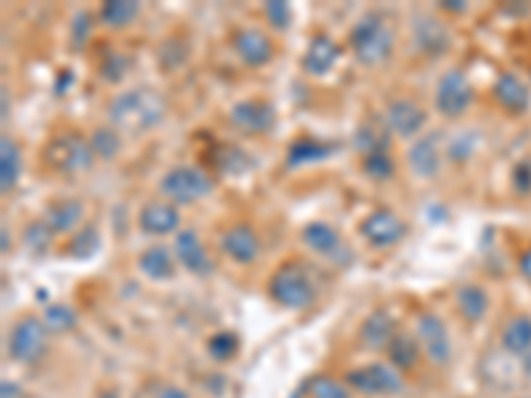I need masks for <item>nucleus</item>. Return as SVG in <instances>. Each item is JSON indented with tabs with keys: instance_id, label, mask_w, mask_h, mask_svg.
Here are the masks:
<instances>
[{
	"instance_id": "obj_40",
	"label": "nucleus",
	"mask_w": 531,
	"mask_h": 398,
	"mask_svg": "<svg viewBox=\"0 0 531 398\" xmlns=\"http://www.w3.org/2000/svg\"><path fill=\"white\" fill-rule=\"evenodd\" d=\"M476 149H478L476 133L465 131V133H460L457 138H452V144L447 146V157L452 162H468L470 157L476 154Z\"/></svg>"
},
{
	"instance_id": "obj_16",
	"label": "nucleus",
	"mask_w": 531,
	"mask_h": 398,
	"mask_svg": "<svg viewBox=\"0 0 531 398\" xmlns=\"http://www.w3.org/2000/svg\"><path fill=\"white\" fill-rule=\"evenodd\" d=\"M231 48H234V54H237L239 62L250 69L269 67V64L274 62V56H277L274 40H271L263 30H255V27L234 32Z\"/></svg>"
},
{
	"instance_id": "obj_44",
	"label": "nucleus",
	"mask_w": 531,
	"mask_h": 398,
	"mask_svg": "<svg viewBox=\"0 0 531 398\" xmlns=\"http://www.w3.org/2000/svg\"><path fill=\"white\" fill-rule=\"evenodd\" d=\"M513 189L521 197L531 194V162H518L516 168H513Z\"/></svg>"
},
{
	"instance_id": "obj_37",
	"label": "nucleus",
	"mask_w": 531,
	"mask_h": 398,
	"mask_svg": "<svg viewBox=\"0 0 531 398\" xmlns=\"http://www.w3.org/2000/svg\"><path fill=\"white\" fill-rule=\"evenodd\" d=\"M308 398H351V391L343 380L319 375L308 385Z\"/></svg>"
},
{
	"instance_id": "obj_12",
	"label": "nucleus",
	"mask_w": 531,
	"mask_h": 398,
	"mask_svg": "<svg viewBox=\"0 0 531 398\" xmlns=\"http://www.w3.org/2000/svg\"><path fill=\"white\" fill-rule=\"evenodd\" d=\"M385 125L401 141H415V138L425 133L428 112H425L420 101L409 99V96H396L385 107Z\"/></svg>"
},
{
	"instance_id": "obj_52",
	"label": "nucleus",
	"mask_w": 531,
	"mask_h": 398,
	"mask_svg": "<svg viewBox=\"0 0 531 398\" xmlns=\"http://www.w3.org/2000/svg\"><path fill=\"white\" fill-rule=\"evenodd\" d=\"M529 398H531V396H529Z\"/></svg>"
},
{
	"instance_id": "obj_3",
	"label": "nucleus",
	"mask_w": 531,
	"mask_h": 398,
	"mask_svg": "<svg viewBox=\"0 0 531 398\" xmlns=\"http://www.w3.org/2000/svg\"><path fill=\"white\" fill-rule=\"evenodd\" d=\"M266 292H269V298L279 308L303 311V308H308L316 300V279L311 274L308 263L290 258V261H282L271 271L269 282H266Z\"/></svg>"
},
{
	"instance_id": "obj_9",
	"label": "nucleus",
	"mask_w": 531,
	"mask_h": 398,
	"mask_svg": "<svg viewBox=\"0 0 531 398\" xmlns=\"http://www.w3.org/2000/svg\"><path fill=\"white\" fill-rule=\"evenodd\" d=\"M301 242L306 250H311L314 255H322L324 261H330L332 266L346 268L354 263V250L343 242L340 231L335 226L324 221H311L303 226Z\"/></svg>"
},
{
	"instance_id": "obj_10",
	"label": "nucleus",
	"mask_w": 531,
	"mask_h": 398,
	"mask_svg": "<svg viewBox=\"0 0 531 398\" xmlns=\"http://www.w3.org/2000/svg\"><path fill=\"white\" fill-rule=\"evenodd\" d=\"M407 231V221H404L399 213L388 210V207L372 210V213L364 215L362 223H359V237L370 247H378V250L396 247L401 239L407 237Z\"/></svg>"
},
{
	"instance_id": "obj_47",
	"label": "nucleus",
	"mask_w": 531,
	"mask_h": 398,
	"mask_svg": "<svg viewBox=\"0 0 531 398\" xmlns=\"http://www.w3.org/2000/svg\"><path fill=\"white\" fill-rule=\"evenodd\" d=\"M518 271H521V276L531 284V245L526 247L524 253L518 255Z\"/></svg>"
},
{
	"instance_id": "obj_51",
	"label": "nucleus",
	"mask_w": 531,
	"mask_h": 398,
	"mask_svg": "<svg viewBox=\"0 0 531 398\" xmlns=\"http://www.w3.org/2000/svg\"><path fill=\"white\" fill-rule=\"evenodd\" d=\"M524 372H526V377L531 380V353L529 356H524Z\"/></svg>"
},
{
	"instance_id": "obj_1",
	"label": "nucleus",
	"mask_w": 531,
	"mask_h": 398,
	"mask_svg": "<svg viewBox=\"0 0 531 398\" xmlns=\"http://www.w3.org/2000/svg\"><path fill=\"white\" fill-rule=\"evenodd\" d=\"M109 125L123 136H147L168 117V99L149 85L128 88L112 96L107 104Z\"/></svg>"
},
{
	"instance_id": "obj_50",
	"label": "nucleus",
	"mask_w": 531,
	"mask_h": 398,
	"mask_svg": "<svg viewBox=\"0 0 531 398\" xmlns=\"http://www.w3.org/2000/svg\"><path fill=\"white\" fill-rule=\"evenodd\" d=\"M0 234H3V253H8V250H11V245H8V226H3Z\"/></svg>"
},
{
	"instance_id": "obj_15",
	"label": "nucleus",
	"mask_w": 531,
	"mask_h": 398,
	"mask_svg": "<svg viewBox=\"0 0 531 398\" xmlns=\"http://www.w3.org/2000/svg\"><path fill=\"white\" fill-rule=\"evenodd\" d=\"M412 43L420 54L441 59L452 51V32L441 19L420 11V14L412 16Z\"/></svg>"
},
{
	"instance_id": "obj_38",
	"label": "nucleus",
	"mask_w": 531,
	"mask_h": 398,
	"mask_svg": "<svg viewBox=\"0 0 531 398\" xmlns=\"http://www.w3.org/2000/svg\"><path fill=\"white\" fill-rule=\"evenodd\" d=\"M208 353L216 361H231L239 353V337L234 332H216L208 337Z\"/></svg>"
},
{
	"instance_id": "obj_2",
	"label": "nucleus",
	"mask_w": 531,
	"mask_h": 398,
	"mask_svg": "<svg viewBox=\"0 0 531 398\" xmlns=\"http://www.w3.org/2000/svg\"><path fill=\"white\" fill-rule=\"evenodd\" d=\"M348 46H351V54H354V59L362 64V67H380V64H385L393 56L396 30H393L391 22L385 19V14L372 11V14H364L362 19L351 27V32H348Z\"/></svg>"
},
{
	"instance_id": "obj_39",
	"label": "nucleus",
	"mask_w": 531,
	"mask_h": 398,
	"mask_svg": "<svg viewBox=\"0 0 531 398\" xmlns=\"http://www.w3.org/2000/svg\"><path fill=\"white\" fill-rule=\"evenodd\" d=\"M263 16H266L271 30L277 32H287L290 30V24H293V8H290V3H285V0H269V3L263 6Z\"/></svg>"
},
{
	"instance_id": "obj_25",
	"label": "nucleus",
	"mask_w": 531,
	"mask_h": 398,
	"mask_svg": "<svg viewBox=\"0 0 531 398\" xmlns=\"http://www.w3.org/2000/svg\"><path fill=\"white\" fill-rule=\"evenodd\" d=\"M176 255L165 245H152L139 255V271L152 282H168L176 274Z\"/></svg>"
},
{
	"instance_id": "obj_5",
	"label": "nucleus",
	"mask_w": 531,
	"mask_h": 398,
	"mask_svg": "<svg viewBox=\"0 0 531 398\" xmlns=\"http://www.w3.org/2000/svg\"><path fill=\"white\" fill-rule=\"evenodd\" d=\"M213 192H216V178L210 176L205 168H197V165H176L160 181L162 199H168L176 207L197 205Z\"/></svg>"
},
{
	"instance_id": "obj_35",
	"label": "nucleus",
	"mask_w": 531,
	"mask_h": 398,
	"mask_svg": "<svg viewBox=\"0 0 531 398\" xmlns=\"http://www.w3.org/2000/svg\"><path fill=\"white\" fill-rule=\"evenodd\" d=\"M54 237L56 231L48 226L43 218H38V221H32L24 226V247L30 250L32 255H46L48 250H51V245H54Z\"/></svg>"
},
{
	"instance_id": "obj_11",
	"label": "nucleus",
	"mask_w": 531,
	"mask_h": 398,
	"mask_svg": "<svg viewBox=\"0 0 531 398\" xmlns=\"http://www.w3.org/2000/svg\"><path fill=\"white\" fill-rule=\"evenodd\" d=\"M417 340L423 348V356L431 361L433 367H447L452 361V337H449L447 324L439 314L433 311H420L417 314Z\"/></svg>"
},
{
	"instance_id": "obj_48",
	"label": "nucleus",
	"mask_w": 531,
	"mask_h": 398,
	"mask_svg": "<svg viewBox=\"0 0 531 398\" xmlns=\"http://www.w3.org/2000/svg\"><path fill=\"white\" fill-rule=\"evenodd\" d=\"M3 398H19V385L3 380Z\"/></svg>"
},
{
	"instance_id": "obj_20",
	"label": "nucleus",
	"mask_w": 531,
	"mask_h": 398,
	"mask_svg": "<svg viewBox=\"0 0 531 398\" xmlns=\"http://www.w3.org/2000/svg\"><path fill=\"white\" fill-rule=\"evenodd\" d=\"M343 48L327 32H314L308 40L306 54H303V72L311 77H327L332 69L338 67Z\"/></svg>"
},
{
	"instance_id": "obj_45",
	"label": "nucleus",
	"mask_w": 531,
	"mask_h": 398,
	"mask_svg": "<svg viewBox=\"0 0 531 398\" xmlns=\"http://www.w3.org/2000/svg\"><path fill=\"white\" fill-rule=\"evenodd\" d=\"M152 398H192V396H189V393H186L184 388H178V385L160 383V385H154Z\"/></svg>"
},
{
	"instance_id": "obj_27",
	"label": "nucleus",
	"mask_w": 531,
	"mask_h": 398,
	"mask_svg": "<svg viewBox=\"0 0 531 398\" xmlns=\"http://www.w3.org/2000/svg\"><path fill=\"white\" fill-rule=\"evenodd\" d=\"M388 364L399 372H412L417 367V361L423 356V348H420V340L417 335H409V332H399L393 337L391 345H388Z\"/></svg>"
},
{
	"instance_id": "obj_17",
	"label": "nucleus",
	"mask_w": 531,
	"mask_h": 398,
	"mask_svg": "<svg viewBox=\"0 0 531 398\" xmlns=\"http://www.w3.org/2000/svg\"><path fill=\"white\" fill-rule=\"evenodd\" d=\"M173 255H176V261L181 263V268H186L189 274L200 276H210L216 271V263L210 258L208 247L200 239L197 229H181L173 237Z\"/></svg>"
},
{
	"instance_id": "obj_31",
	"label": "nucleus",
	"mask_w": 531,
	"mask_h": 398,
	"mask_svg": "<svg viewBox=\"0 0 531 398\" xmlns=\"http://www.w3.org/2000/svg\"><path fill=\"white\" fill-rule=\"evenodd\" d=\"M141 14V3L136 0H107L99 8V22L109 30H125L131 27Z\"/></svg>"
},
{
	"instance_id": "obj_7",
	"label": "nucleus",
	"mask_w": 531,
	"mask_h": 398,
	"mask_svg": "<svg viewBox=\"0 0 531 398\" xmlns=\"http://www.w3.org/2000/svg\"><path fill=\"white\" fill-rule=\"evenodd\" d=\"M8 356L19 364H38L48 351V327L38 316H22L8 332Z\"/></svg>"
},
{
	"instance_id": "obj_23",
	"label": "nucleus",
	"mask_w": 531,
	"mask_h": 398,
	"mask_svg": "<svg viewBox=\"0 0 531 398\" xmlns=\"http://www.w3.org/2000/svg\"><path fill=\"white\" fill-rule=\"evenodd\" d=\"M83 215H85L83 199L64 197V199H54V202L46 207L43 221H46L56 234H75V231L80 229V223H83Z\"/></svg>"
},
{
	"instance_id": "obj_6",
	"label": "nucleus",
	"mask_w": 531,
	"mask_h": 398,
	"mask_svg": "<svg viewBox=\"0 0 531 398\" xmlns=\"http://www.w3.org/2000/svg\"><path fill=\"white\" fill-rule=\"evenodd\" d=\"M433 107L444 120H460L468 115V109L473 107V83L460 67L447 69L439 77L436 93H433Z\"/></svg>"
},
{
	"instance_id": "obj_18",
	"label": "nucleus",
	"mask_w": 531,
	"mask_h": 398,
	"mask_svg": "<svg viewBox=\"0 0 531 398\" xmlns=\"http://www.w3.org/2000/svg\"><path fill=\"white\" fill-rule=\"evenodd\" d=\"M447 149H441V133H423L420 138L412 141L407 152V162L412 173L423 181H431L441 173V160H444Z\"/></svg>"
},
{
	"instance_id": "obj_49",
	"label": "nucleus",
	"mask_w": 531,
	"mask_h": 398,
	"mask_svg": "<svg viewBox=\"0 0 531 398\" xmlns=\"http://www.w3.org/2000/svg\"><path fill=\"white\" fill-rule=\"evenodd\" d=\"M0 99H3V120H8V88L3 85V91H0Z\"/></svg>"
},
{
	"instance_id": "obj_26",
	"label": "nucleus",
	"mask_w": 531,
	"mask_h": 398,
	"mask_svg": "<svg viewBox=\"0 0 531 398\" xmlns=\"http://www.w3.org/2000/svg\"><path fill=\"white\" fill-rule=\"evenodd\" d=\"M22 176V152L11 136L0 138V192L11 194Z\"/></svg>"
},
{
	"instance_id": "obj_34",
	"label": "nucleus",
	"mask_w": 531,
	"mask_h": 398,
	"mask_svg": "<svg viewBox=\"0 0 531 398\" xmlns=\"http://www.w3.org/2000/svg\"><path fill=\"white\" fill-rule=\"evenodd\" d=\"M91 149L96 154V160L112 162L117 154L123 152V133L112 128V125H99V128H93L91 136Z\"/></svg>"
},
{
	"instance_id": "obj_22",
	"label": "nucleus",
	"mask_w": 531,
	"mask_h": 398,
	"mask_svg": "<svg viewBox=\"0 0 531 398\" xmlns=\"http://www.w3.org/2000/svg\"><path fill=\"white\" fill-rule=\"evenodd\" d=\"M492 96L508 115H526L531 107L529 85H526L516 72H502V75L494 80Z\"/></svg>"
},
{
	"instance_id": "obj_14",
	"label": "nucleus",
	"mask_w": 531,
	"mask_h": 398,
	"mask_svg": "<svg viewBox=\"0 0 531 398\" xmlns=\"http://www.w3.org/2000/svg\"><path fill=\"white\" fill-rule=\"evenodd\" d=\"M221 253L237 266H253L261 258V237L247 221L229 223L218 237Z\"/></svg>"
},
{
	"instance_id": "obj_29",
	"label": "nucleus",
	"mask_w": 531,
	"mask_h": 398,
	"mask_svg": "<svg viewBox=\"0 0 531 398\" xmlns=\"http://www.w3.org/2000/svg\"><path fill=\"white\" fill-rule=\"evenodd\" d=\"M393 133L388 131L385 120H367V123L359 125V131L354 136V146L359 157L372 152H380V149H391Z\"/></svg>"
},
{
	"instance_id": "obj_41",
	"label": "nucleus",
	"mask_w": 531,
	"mask_h": 398,
	"mask_svg": "<svg viewBox=\"0 0 531 398\" xmlns=\"http://www.w3.org/2000/svg\"><path fill=\"white\" fill-rule=\"evenodd\" d=\"M128 59H125L123 54H117V51H109L104 59L99 62V72L101 77L107 80V83H120L125 77V72H128Z\"/></svg>"
},
{
	"instance_id": "obj_13",
	"label": "nucleus",
	"mask_w": 531,
	"mask_h": 398,
	"mask_svg": "<svg viewBox=\"0 0 531 398\" xmlns=\"http://www.w3.org/2000/svg\"><path fill=\"white\" fill-rule=\"evenodd\" d=\"M229 123L245 136H269L277 128V109L266 99L237 101L229 109Z\"/></svg>"
},
{
	"instance_id": "obj_30",
	"label": "nucleus",
	"mask_w": 531,
	"mask_h": 398,
	"mask_svg": "<svg viewBox=\"0 0 531 398\" xmlns=\"http://www.w3.org/2000/svg\"><path fill=\"white\" fill-rule=\"evenodd\" d=\"M502 348L513 356L531 353V316L518 314L502 327Z\"/></svg>"
},
{
	"instance_id": "obj_19",
	"label": "nucleus",
	"mask_w": 531,
	"mask_h": 398,
	"mask_svg": "<svg viewBox=\"0 0 531 398\" xmlns=\"http://www.w3.org/2000/svg\"><path fill=\"white\" fill-rule=\"evenodd\" d=\"M139 229L149 237H168L181 231V207L168 199H149L139 210Z\"/></svg>"
},
{
	"instance_id": "obj_28",
	"label": "nucleus",
	"mask_w": 531,
	"mask_h": 398,
	"mask_svg": "<svg viewBox=\"0 0 531 398\" xmlns=\"http://www.w3.org/2000/svg\"><path fill=\"white\" fill-rule=\"evenodd\" d=\"M457 311L468 324L484 322V316L489 314V295L481 284H462L457 290Z\"/></svg>"
},
{
	"instance_id": "obj_24",
	"label": "nucleus",
	"mask_w": 531,
	"mask_h": 398,
	"mask_svg": "<svg viewBox=\"0 0 531 398\" xmlns=\"http://www.w3.org/2000/svg\"><path fill=\"white\" fill-rule=\"evenodd\" d=\"M338 144L330 141H319L314 136H298L293 144L287 146V168H303V165H314V162H324L335 157Z\"/></svg>"
},
{
	"instance_id": "obj_32",
	"label": "nucleus",
	"mask_w": 531,
	"mask_h": 398,
	"mask_svg": "<svg viewBox=\"0 0 531 398\" xmlns=\"http://www.w3.org/2000/svg\"><path fill=\"white\" fill-rule=\"evenodd\" d=\"M396 157L391 154V149H380V152L364 154L362 157V173L375 184H388L396 178Z\"/></svg>"
},
{
	"instance_id": "obj_4",
	"label": "nucleus",
	"mask_w": 531,
	"mask_h": 398,
	"mask_svg": "<svg viewBox=\"0 0 531 398\" xmlns=\"http://www.w3.org/2000/svg\"><path fill=\"white\" fill-rule=\"evenodd\" d=\"M93 160H96V154L91 149V138L83 136L80 131H72V128L54 133L40 149V162L59 176L83 173L91 168Z\"/></svg>"
},
{
	"instance_id": "obj_21",
	"label": "nucleus",
	"mask_w": 531,
	"mask_h": 398,
	"mask_svg": "<svg viewBox=\"0 0 531 398\" xmlns=\"http://www.w3.org/2000/svg\"><path fill=\"white\" fill-rule=\"evenodd\" d=\"M399 335L396 319L388 308H375L359 327V345L364 351H388L393 337Z\"/></svg>"
},
{
	"instance_id": "obj_33",
	"label": "nucleus",
	"mask_w": 531,
	"mask_h": 398,
	"mask_svg": "<svg viewBox=\"0 0 531 398\" xmlns=\"http://www.w3.org/2000/svg\"><path fill=\"white\" fill-rule=\"evenodd\" d=\"M99 245H101L99 226H96V223H85V226H80V229L72 234L64 250H67L70 258L85 261V258H93V255L99 253Z\"/></svg>"
},
{
	"instance_id": "obj_42",
	"label": "nucleus",
	"mask_w": 531,
	"mask_h": 398,
	"mask_svg": "<svg viewBox=\"0 0 531 398\" xmlns=\"http://www.w3.org/2000/svg\"><path fill=\"white\" fill-rule=\"evenodd\" d=\"M93 35V14L91 11H77L72 19V48H83Z\"/></svg>"
},
{
	"instance_id": "obj_8",
	"label": "nucleus",
	"mask_w": 531,
	"mask_h": 398,
	"mask_svg": "<svg viewBox=\"0 0 531 398\" xmlns=\"http://www.w3.org/2000/svg\"><path fill=\"white\" fill-rule=\"evenodd\" d=\"M343 383L364 396H396L404 391V377L399 369H393L391 364H380V361L351 369L343 377Z\"/></svg>"
},
{
	"instance_id": "obj_46",
	"label": "nucleus",
	"mask_w": 531,
	"mask_h": 398,
	"mask_svg": "<svg viewBox=\"0 0 531 398\" xmlns=\"http://www.w3.org/2000/svg\"><path fill=\"white\" fill-rule=\"evenodd\" d=\"M439 11H444V14H465L468 3H462V0H441Z\"/></svg>"
},
{
	"instance_id": "obj_36",
	"label": "nucleus",
	"mask_w": 531,
	"mask_h": 398,
	"mask_svg": "<svg viewBox=\"0 0 531 398\" xmlns=\"http://www.w3.org/2000/svg\"><path fill=\"white\" fill-rule=\"evenodd\" d=\"M43 322H46L48 332H54V335H64V332L75 330L77 314L70 306H64V303H54V306L46 308Z\"/></svg>"
},
{
	"instance_id": "obj_43",
	"label": "nucleus",
	"mask_w": 531,
	"mask_h": 398,
	"mask_svg": "<svg viewBox=\"0 0 531 398\" xmlns=\"http://www.w3.org/2000/svg\"><path fill=\"white\" fill-rule=\"evenodd\" d=\"M221 168L231 176H239L247 170V157L239 149H221Z\"/></svg>"
}]
</instances>
